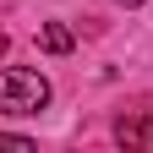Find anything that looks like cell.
Here are the masks:
<instances>
[{"label": "cell", "mask_w": 153, "mask_h": 153, "mask_svg": "<svg viewBox=\"0 0 153 153\" xmlns=\"http://www.w3.org/2000/svg\"><path fill=\"white\" fill-rule=\"evenodd\" d=\"M49 104V82L27 66H6L0 71V115H38Z\"/></svg>", "instance_id": "obj_1"}, {"label": "cell", "mask_w": 153, "mask_h": 153, "mask_svg": "<svg viewBox=\"0 0 153 153\" xmlns=\"http://www.w3.org/2000/svg\"><path fill=\"white\" fill-rule=\"evenodd\" d=\"M115 142L153 153V109H131V115H120V120H115Z\"/></svg>", "instance_id": "obj_2"}, {"label": "cell", "mask_w": 153, "mask_h": 153, "mask_svg": "<svg viewBox=\"0 0 153 153\" xmlns=\"http://www.w3.org/2000/svg\"><path fill=\"white\" fill-rule=\"evenodd\" d=\"M38 44H44L49 55H66V49H71V33H66L60 22H44V27H38Z\"/></svg>", "instance_id": "obj_3"}, {"label": "cell", "mask_w": 153, "mask_h": 153, "mask_svg": "<svg viewBox=\"0 0 153 153\" xmlns=\"http://www.w3.org/2000/svg\"><path fill=\"white\" fill-rule=\"evenodd\" d=\"M0 148H33L27 137H6V131H0Z\"/></svg>", "instance_id": "obj_4"}, {"label": "cell", "mask_w": 153, "mask_h": 153, "mask_svg": "<svg viewBox=\"0 0 153 153\" xmlns=\"http://www.w3.org/2000/svg\"><path fill=\"white\" fill-rule=\"evenodd\" d=\"M120 6H142V0H120Z\"/></svg>", "instance_id": "obj_5"}, {"label": "cell", "mask_w": 153, "mask_h": 153, "mask_svg": "<svg viewBox=\"0 0 153 153\" xmlns=\"http://www.w3.org/2000/svg\"><path fill=\"white\" fill-rule=\"evenodd\" d=\"M0 49H6V33H0Z\"/></svg>", "instance_id": "obj_6"}]
</instances>
